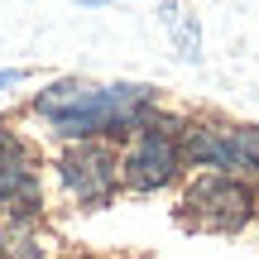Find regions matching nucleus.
<instances>
[{
  "instance_id": "2",
  "label": "nucleus",
  "mask_w": 259,
  "mask_h": 259,
  "mask_svg": "<svg viewBox=\"0 0 259 259\" xmlns=\"http://www.w3.org/2000/svg\"><path fill=\"white\" fill-rule=\"evenodd\" d=\"M183 168V144L158 115H149L144 125L130 135L125 154H120V187L130 192H158L168 187Z\"/></svg>"
},
{
  "instance_id": "7",
  "label": "nucleus",
  "mask_w": 259,
  "mask_h": 259,
  "mask_svg": "<svg viewBox=\"0 0 259 259\" xmlns=\"http://www.w3.org/2000/svg\"><path fill=\"white\" fill-rule=\"evenodd\" d=\"M0 259H44V245L29 221H0Z\"/></svg>"
},
{
  "instance_id": "1",
  "label": "nucleus",
  "mask_w": 259,
  "mask_h": 259,
  "mask_svg": "<svg viewBox=\"0 0 259 259\" xmlns=\"http://www.w3.org/2000/svg\"><path fill=\"white\" fill-rule=\"evenodd\" d=\"M34 115L67 144H87L101 135H135L154 115V87L144 82H48L34 96Z\"/></svg>"
},
{
  "instance_id": "10",
  "label": "nucleus",
  "mask_w": 259,
  "mask_h": 259,
  "mask_svg": "<svg viewBox=\"0 0 259 259\" xmlns=\"http://www.w3.org/2000/svg\"><path fill=\"white\" fill-rule=\"evenodd\" d=\"M72 5H87V10H101V5H111V0H72Z\"/></svg>"
},
{
  "instance_id": "8",
  "label": "nucleus",
  "mask_w": 259,
  "mask_h": 259,
  "mask_svg": "<svg viewBox=\"0 0 259 259\" xmlns=\"http://www.w3.org/2000/svg\"><path fill=\"white\" fill-rule=\"evenodd\" d=\"M163 24H168V34H173V44L183 48V58H192V63H197V48H202V38H197L192 15H187L183 5H168V10H163Z\"/></svg>"
},
{
  "instance_id": "9",
  "label": "nucleus",
  "mask_w": 259,
  "mask_h": 259,
  "mask_svg": "<svg viewBox=\"0 0 259 259\" xmlns=\"http://www.w3.org/2000/svg\"><path fill=\"white\" fill-rule=\"evenodd\" d=\"M24 67H0V96H5V92H15V87H24Z\"/></svg>"
},
{
  "instance_id": "4",
  "label": "nucleus",
  "mask_w": 259,
  "mask_h": 259,
  "mask_svg": "<svg viewBox=\"0 0 259 259\" xmlns=\"http://www.w3.org/2000/svg\"><path fill=\"white\" fill-rule=\"evenodd\" d=\"M254 216V192L250 183L231 173H202L192 187L183 192V221L197 226V231H240L245 221Z\"/></svg>"
},
{
  "instance_id": "3",
  "label": "nucleus",
  "mask_w": 259,
  "mask_h": 259,
  "mask_svg": "<svg viewBox=\"0 0 259 259\" xmlns=\"http://www.w3.org/2000/svg\"><path fill=\"white\" fill-rule=\"evenodd\" d=\"M58 187L72 197L77 206H106L120 192V154L106 139H87V144H67L53 163Z\"/></svg>"
},
{
  "instance_id": "5",
  "label": "nucleus",
  "mask_w": 259,
  "mask_h": 259,
  "mask_svg": "<svg viewBox=\"0 0 259 259\" xmlns=\"http://www.w3.org/2000/svg\"><path fill=\"white\" fill-rule=\"evenodd\" d=\"M44 206L38 154L19 130L0 125V221H34Z\"/></svg>"
},
{
  "instance_id": "6",
  "label": "nucleus",
  "mask_w": 259,
  "mask_h": 259,
  "mask_svg": "<svg viewBox=\"0 0 259 259\" xmlns=\"http://www.w3.org/2000/svg\"><path fill=\"white\" fill-rule=\"evenodd\" d=\"M183 163L231 173V168H259V130L235 125H192L183 135Z\"/></svg>"
}]
</instances>
